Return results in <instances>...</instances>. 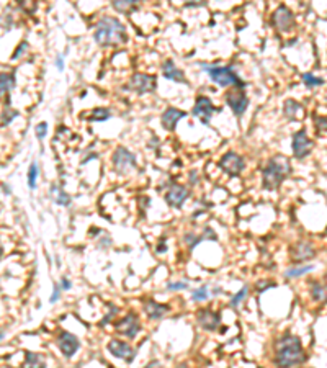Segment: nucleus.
I'll return each instance as SVG.
<instances>
[{"mask_svg": "<svg viewBox=\"0 0 327 368\" xmlns=\"http://www.w3.org/2000/svg\"><path fill=\"white\" fill-rule=\"evenodd\" d=\"M306 358L299 337L293 334H285L275 345V365L277 368H291L303 363Z\"/></svg>", "mask_w": 327, "mask_h": 368, "instance_id": "nucleus-1", "label": "nucleus"}, {"mask_svg": "<svg viewBox=\"0 0 327 368\" xmlns=\"http://www.w3.org/2000/svg\"><path fill=\"white\" fill-rule=\"evenodd\" d=\"M93 38L100 46H117L128 40L125 25L115 17L100 18L98 23L95 25Z\"/></svg>", "mask_w": 327, "mask_h": 368, "instance_id": "nucleus-2", "label": "nucleus"}, {"mask_svg": "<svg viewBox=\"0 0 327 368\" xmlns=\"http://www.w3.org/2000/svg\"><path fill=\"white\" fill-rule=\"evenodd\" d=\"M290 162L283 156H275L268 159L267 166L262 170V185L265 190H277L281 182L290 175Z\"/></svg>", "mask_w": 327, "mask_h": 368, "instance_id": "nucleus-3", "label": "nucleus"}, {"mask_svg": "<svg viewBox=\"0 0 327 368\" xmlns=\"http://www.w3.org/2000/svg\"><path fill=\"white\" fill-rule=\"evenodd\" d=\"M201 69L209 74V77H211V80L214 82V84L221 85V87H239V88L246 87V82L241 80V77L234 72V69L231 66L201 64Z\"/></svg>", "mask_w": 327, "mask_h": 368, "instance_id": "nucleus-4", "label": "nucleus"}, {"mask_svg": "<svg viewBox=\"0 0 327 368\" xmlns=\"http://www.w3.org/2000/svg\"><path fill=\"white\" fill-rule=\"evenodd\" d=\"M112 162H113V167L117 169V172L120 174H125L130 169L136 167V157H134L131 151H128L123 146H120V148H117V151L113 152Z\"/></svg>", "mask_w": 327, "mask_h": 368, "instance_id": "nucleus-5", "label": "nucleus"}, {"mask_svg": "<svg viewBox=\"0 0 327 368\" xmlns=\"http://www.w3.org/2000/svg\"><path fill=\"white\" fill-rule=\"evenodd\" d=\"M226 103L231 106V110H233V113L236 116H242L247 110L249 98H247V95L242 88L233 87L229 90V93L226 95Z\"/></svg>", "mask_w": 327, "mask_h": 368, "instance_id": "nucleus-6", "label": "nucleus"}, {"mask_svg": "<svg viewBox=\"0 0 327 368\" xmlns=\"http://www.w3.org/2000/svg\"><path fill=\"white\" fill-rule=\"evenodd\" d=\"M214 111L216 113L221 111V108H216V106L213 105V101H211L208 97H203V95H201V97L196 98L193 110H191V115L198 116V118H200V121L204 126H208L209 125V119H211V115H213Z\"/></svg>", "mask_w": 327, "mask_h": 368, "instance_id": "nucleus-7", "label": "nucleus"}, {"mask_svg": "<svg viewBox=\"0 0 327 368\" xmlns=\"http://www.w3.org/2000/svg\"><path fill=\"white\" fill-rule=\"evenodd\" d=\"M220 167L229 177H237L244 170V167H246V162H244V159L239 154H236V152L231 151V152H226V154L221 157Z\"/></svg>", "mask_w": 327, "mask_h": 368, "instance_id": "nucleus-8", "label": "nucleus"}, {"mask_svg": "<svg viewBox=\"0 0 327 368\" xmlns=\"http://www.w3.org/2000/svg\"><path fill=\"white\" fill-rule=\"evenodd\" d=\"M272 23L278 31H290L294 25V15L293 12L286 7V5H280V7L273 12L272 15Z\"/></svg>", "mask_w": 327, "mask_h": 368, "instance_id": "nucleus-9", "label": "nucleus"}, {"mask_svg": "<svg viewBox=\"0 0 327 368\" xmlns=\"http://www.w3.org/2000/svg\"><path fill=\"white\" fill-rule=\"evenodd\" d=\"M291 149H293V156L296 159H304V157L312 151V141L307 138L304 130H299L296 135L291 139Z\"/></svg>", "mask_w": 327, "mask_h": 368, "instance_id": "nucleus-10", "label": "nucleus"}, {"mask_svg": "<svg viewBox=\"0 0 327 368\" xmlns=\"http://www.w3.org/2000/svg\"><path fill=\"white\" fill-rule=\"evenodd\" d=\"M139 319H138V316L136 314H128L125 316L123 319L118 321L117 324H115V329L121 334V335H125V337L128 339H133V337H136L138 332H139Z\"/></svg>", "mask_w": 327, "mask_h": 368, "instance_id": "nucleus-11", "label": "nucleus"}, {"mask_svg": "<svg viewBox=\"0 0 327 368\" xmlns=\"http://www.w3.org/2000/svg\"><path fill=\"white\" fill-rule=\"evenodd\" d=\"M188 196H190L188 188H185L183 185H178V183H174L167 190V193H165V201L172 208H182Z\"/></svg>", "mask_w": 327, "mask_h": 368, "instance_id": "nucleus-12", "label": "nucleus"}, {"mask_svg": "<svg viewBox=\"0 0 327 368\" xmlns=\"http://www.w3.org/2000/svg\"><path fill=\"white\" fill-rule=\"evenodd\" d=\"M108 350H110V353L115 355L117 358L125 360V361H128V363L133 361L134 355H136V352H134V348L131 345H128L126 342L118 340V339H112L110 342H108Z\"/></svg>", "mask_w": 327, "mask_h": 368, "instance_id": "nucleus-13", "label": "nucleus"}, {"mask_svg": "<svg viewBox=\"0 0 327 368\" xmlns=\"http://www.w3.org/2000/svg\"><path fill=\"white\" fill-rule=\"evenodd\" d=\"M131 88L138 93H149L156 90V77L149 74H134L131 77Z\"/></svg>", "mask_w": 327, "mask_h": 368, "instance_id": "nucleus-14", "label": "nucleus"}, {"mask_svg": "<svg viewBox=\"0 0 327 368\" xmlns=\"http://www.w3.org/2000/svg\"><path fill=\"white\" fill-rule=\"evenodd\" d=\"M57 347H59L61 352L69 358V357H72L77 350H79L80 342H79V339H77L74 334H70L67 331H62L59 334V337H57Z\"/></svg>", "mask_w": 327, "mask_h": 368, "instance_id": "nucleus-15", "label": "nucleus"}, {"mask_svg": "<svg viewBox=\"0 0 327 368\" xmlns=\"http://www.w3.org/2000/svg\"><path fill=\"white\" fill-rule=\"evenodd\" d=\"M196 319H198V324L203 329H206V331H216V329L220 327L221 316L220 313H214V311H211V309H200L198 311Z\"/></svg>", "mask_w": 327, "mask_h": 368, "instance_id": "nucleus-16", "label": "nucleus"}, {"mask_svg": "<svg viewBox=\"0 0 327 368\" xmlns=\"http://www.w3.org/2000/svg\"><path fill=\"white\" fill-rule=\"evenodd\" d=\"M316 256V249L311 242L307 240H301L291 249V257L294 262H304V260H311Z\"/></svg>", "mask_w": 327, "mask_h": 368, "instance_id": "nucleus-17", "label": "nucleus"}, {"mask_svg": "<svg viewBox=\"0 0 327 368\" xmlns=\"http://www.w3.org/2000/svg\"><path fill=\"white\" fill-rule=\"evenodd\" d=\"M187 115L185 111L182 110H177V108H167L164 113H162V116H160V125L164 126V130H167V131H174L175 130V126L177 123L180 121V119Z\"/></svg>", "mask_w": 327, "mask_h": 368, "instance_id": "nucleus-18", "label": "nucleus"}, {"mask_svg": "<svg viewBox=\"0 0 327 368\" xmlns=\"http://www.w3.org/2000/svg\"><path fill=\"white\" fill-rule=\"evenodd\" d=\"M162 74L165 79H169L172 82H178V84H187V80H185V74L182 69H178L174 61L172 59H167L162 64Z\"/></svg>", "mask_w": 327, "mask_h": 368, "instance_id": "nucleus-19", "label": "nucleus"}, {"mask_svg": "<svg viewBox=\"0 0 327 368\" xmlns=\"http://www.w3.org/2000/svg\"><path fill=\"white\" fill-rule=\"evenodd\" d=\"M144 311H146V314H147V318L149 319H160V318H164V314H167L170 308L167 306V304H159L156 301H146L144 303Z\"/></svg>", "mask_w": 327, "mask_h": 368, "instance_id": "nucleus-20", "label": "nucleus"}, {"mask_svg": "<svg viewBox=\"0 0 327 368\" xmlns=\"http://www.w3.org/2000/svg\"><path fill=\"white\" fill-rule=\"evenodd\" d=\"M49 195H51V198L54 200L56 205H59V206H69L70 205V201H72V198L64 192V190L59 187V185H53L49 188Z\"/></svg>", "mask_w": 327, "mask_h": 368, "instance_id": "nucleus-21", "label": "nucleus"}, {"mask_svg": "<svg viewBox=\"0 0 327 368\" xmlns=\"http://www.w3.org/2000/svg\"><path fill=\"white\" fill-rule=\"evenodd\" d=\"M22 368H46V363H44V360L40 353L27 352Z\"/></svg>", "mask_w": 327, "mask_h": 368, "instance_id": "nucleus-22", "label": "nucleus"}, {"mask_svg": "<svg viewBox=\"0 0 327 368\" xmlns=\"http://www.w3.org/2000/svg\"><path fill=\"white\" fill-rule=\"evenodd\" d=\"M309 288H311L309 290L311 298H312L314 301H317V303H327V290L319 282H311Z\"/></svg>", "mask_w": 327, "mask_h": 368, "instance_id": "nucleus-23", "label": "nucleus"}, {"mask_svg": "<svg viewBox=\"0 0 327 368\" xmlns=\"http://www.w3.org/2000/svg\"><path fill=\"white\" fill-rule=\"evenodd\" d=\"M112 7L117 12H121V14H130L131 10L138 7V2L136 0H115V2H112Z\"/></svg>", "mask_w": 327, "mask_h": 368, "instance_id": "nucleus-24", "label": "nucleus"}, {"mask_svg": "<svg viewBox=\"0 0 327 368\" xmlns=\"http://www.w3.org/2000/svg\"><path fill=\"white\" fill-rule=\"evenodd\" d=\"M14 85H15L14 74L2 72V75H0V90H2V95H9V92L14 88Z\"/></svg>", "mask_w": 327, "mask_h": 368, "instance_id": "nucleus-25", "label": "nucleus"}, {"mask_svg": "<svg viewBox=\"0 0 327 368\" xmlns=\"http://www.w3.org/2000/svg\"><path fill=\"white\" fill-rule=\"evenodd\" d=\"M299 110H301V105L298 103V101H294V100H286V101H285L283 113H285V116H286V118L294 119V118H296L298 113H299Z\"/></svg>", "mask_w": 327, "mask_h": 368, "instance_id": "nucleus-26", "label": "nucleus"}, {"mask_svg": "<svg viewBox=\"0 0 327 368\" xmlns=\"http://www.w3.org/2000/svg\"><path fill=\"white\" fill-rule=\"evenodd\" d=\"M110 110L108 108H101V106H98V108H93L90 111V115H88V121H106L108 118H110Z\"/></svg>", "mask_w": 327, "mask_h": 368, "instance_id": "nucleus-27", "label": "nucleus"}, {"mask_svg": "<svg viewBox=\"0 0 327 368\" xmlns=\"http://www.w3.org/2000/svg\"><path fill=\"white\" fill-rule=\"evenodd\" d=\"M312 270H314L312 265H303V267H291V269L286 270L285 277L286 278H298V277L304 275V274H309V272H312Z\"/></svg>", "mask_w": 327, "mask_h": 368, "instance_id": "nucleus-28", "label": "nucleus"}, {"mask_svg": "<svg viewBox=\"0 0 327 368\" xmlns=\"http://www.w3.org/2000/svg\"><path fill=\"white\" fill-rule=\"evenodd\" d=\"M18 115H20V113H18L17 110H12L10 105H5L4 113H2V126H9Z\"/></svg>", "mask_w": 327, "mask_h": 368, "instance_id": "nucleus-29", "label": "nucleus"}, {"mask_svg": "<svg viewBox=\"0 0 327 368\" xmlns=\"http://www.w3.org/2000/svg\"><path fill=\"white\" fill-rule=\"evenodd\" d=\"M36 180H38V164L31 162L30 170H28V187L31 190L36 188Z\"/></svg>", "mask_w": 327, "mask_h": 368, "instance_id": "nucleus-30", "label": "nucleus"}, {"mask_svg": "<svg viewBox=\"0 0 327 368\" xmlns=\"http://www.w3.org/2000/svg\"><path fill=\"white\" fill-rule=\"evenodd\" d=\"M303 82H304V85L307 87H319V85H322L324 84V80L320 79V77H316V75H312V74H303Z\"/></svg>", "mask_w": 327, "mask_h": 368, "instance_id": "nucleus-31", "label": "nucleus"}, {"mask_svg": "<svg viewBox=\"0 0 327 368\" xmlns=\"http://www.w3.org/2000/svg\"><path fill=\"white\" fill-rule=\"evenodd\" d=\"M247 293H249V288H247V287H242V288L233 296V300H231V306H233V308H237V306H239V304H241L244 300H246Z\"/></svg>", "mask_w": 327, "mask_h": 368, "instance_id": "nucleus-32", "label": "nucleus"}, {"mask_svg": "<svg viewBox=\"0 0 327 368\" xmlns=\"http://www.w3.org/2000/svg\"><path fill=\"white\" fill-rule=\"evenodd\" d=\"M191 298H193L195 301H204L208 298V290H206V287H201V288L195 290L193 293H191Z\"/></svg>", "mask_w": 327, "mask_h": 368, "instance_id": "nucleus-33", "label": "nucleus"}, {"mask_svg": "<svg viewBox=\"0 0 327 368\" xmlns=\"http://www.w3.org/2000/svg\"><path fill=\"white\" fill-rule=\"evenodd\" d=\"M36 138L40 139V141H43L44 138H46V133H48V125L46 123H40V125H36Z\"/></svg>", "mask_w": 327, "mask_h": 368, "instance_id": "nucleus-34", "label": "nucleus"}, {"mask_svg": "<svg viewBox=\"0 0 327 368\" xmlns=\"http://www.w3.org/2000/svg\"><path fill=\"white\" fill-rule=\"evenodd\" d=\"M187 287H188L187 282H174V283H169V285H167V290H170V291H177V290H185Z\"/></svg>", "mask_w": 327, "mask_h": 368, "instance_id": "nucleus-35", "label": "nucleus"}, {"mask_svg": "<svg viewBox=\"0 0 327 368\" xmlns=\"http://www.w3.org/2000/svg\"><path fill=\"white\" fill-rule=\"evenodd\" d=\"M61 290H62V287L61 285H54V288H53V295H51V298H49V301L51 303H56L57 300H59L61 298Z\"/></svg>", "mask_w": 327, "mask_h": 368, "instance_id": "nucleus-36", "label": "nucleus"}, {"mask_svg": "<svg viewBox=\"0 0 327 368\" xmlns=\"http://www.w3.org/2000/svg\"><path fill=\"white\" fill-rule=\"evenodd\" d=\"M27 48H28V43H27V41H22V44H20V46L17 48L15 54L12 56V59H18V58H20V56H22V54L25 53V49H27Z\"/></svg>", "mask_w": 327, "mask_h": 368, "instance_id": "nucleus-37", "label": "nucleus"}, {"mask_svg": "<svg viewBox=\"0 0 327 368\" xmlns=\"http://www.w3.org/2000/svg\"><path fill=\"white\" fill-rule=\"evenodd\" d=\"M56 67L59 69L61 72L64 71V56H62V54H59V56H57V58H56Z\"/></svg>", "mask_w": 327, "mask_h": 368, "instance_id": "nucleus-38", "label": "nucleus"}, {"mask_svg": "<svg viewBox=\"0 0 327 368\" xmlns=\"http://www.w3.org/2000/svg\"><path fill=\"white\" fill-rule=\"evenodd\" d=\"M61 287H62V290H69L70 287H72V283L69 282V278L64 277L62 280H61Z\"/></svg>", "mask_w": 327, "mask_h": 368, "instance_id": "nucleus-39", "label": "nucleus"}, {"mask_svg": "<svg viewBox=\"0 0 327 368\" xmlns=\"http://www.w3.org/2000/svg\"><path fill=\"white\" fill-rule=\"evenodd\" d=\"M204 5H206L204 2H198V0H196V2H188L187 7H204Z\"/></svg>", "mask_w": 327, "mask_h": 368, "instance_id": "nucleus-40", "label": "nucleus"}, {"mask_svg": "<svg viewBox=\"0 0 327 368\" xmlns=\"http://www.w3.org/2000/svg\"><path fill=\"white\" fill-rule=\"evenodd\" d=\"M93 157H98V156H97V154H90V156H85V157H84V161H82V166H84V164H87L88 161H92Z\"/></svg>", "mask_w": 327, "mask_h": 368, "instance_id": "nucleus-41", "label": "nucleus"}, {"mask_svg": "<svg viewBox=\"0 0 327 368\" xmlns=\"http://www.w3.org/2000/svg\"><path fill=\"white\" fill-rule=\"evenodd\" d=\"M2 190H4V193H5V195H12V188L7 185V183H4V185H2Z\"/></svg>", "mask_w": 327, "mask_h": 368, "instance_id": "nucleus-42", "label": "nucleus"}, {"mask_svg": "<svg viewBox=\"0 0 327 368\" xmlns=\"http://www.w3.org/2000/svg\"><path fill=\"white\" fill-rule=\"evenodd\" d=\"M259 287V291H265L264 288H260V285H257ZM264 287H275V283H264Z\"/></svg>", "mask_w": 327, "mask_h": 368, "instance_id": "nucleus-43", "label": "nucleus"}, {"mask_svg": "<svg viewBox=\"0 0 327 368\" xmlns=\"http://www.w3.org/2000/svg\"><path fill=\"white\" fill-rule=\"evenodd\" d=\"M213 295L216 296V295H221V288H214L213 290Z\"/></svg>", "mask_w": 327, "mask_h": 368, "instance_id": "nucleus-44", "label": "nucleus"}, {"mask_svg": "<svg viewBox=\"0 0 327 368\" xmlns=\"http://www.w3.org/2000/svg\"><path fill=\"white\" fill-rule=\"evenodd\" d=\"M191 182H193V183L196 182V174L195 172H191Z\"/></svg>", "mask_w": 327, "mask_h": 368, "instance_id": "nucleus-45", "label": "nucleus"}, {"mask_svg": "<svg viewBox=\"0 0 327 368\" xmlns=\"http://www.w3.org/2000/svg\"><path fill=\"white\" fill-rule=\"evenodd\" d=\"M325 282H327V277H325Z\"/></svg>", "mask_w": 327, "mask_h": 368, "instance_id": "nucleus-46", "label": "nucleus"}]
</instances>
